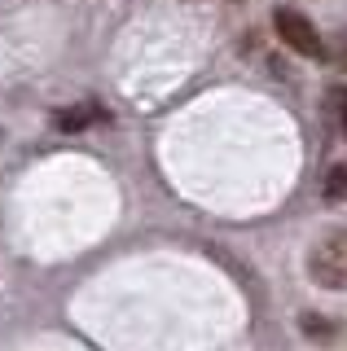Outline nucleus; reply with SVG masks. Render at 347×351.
Wrapping results in <instances>:
<instances>
[{
    "mask_svg": "<svg viewBox=\"0 0 347 351\" xmlns=\"http://www.w3.org/2000/svg\"><path fill=\"white\" fill-rule=\"evenodd\" d=\"M308 277L321 290H347V228H334L308 250Z\"/></svg>",
    "mask_w": 347,
    "mask_h": 351,
    "instance_id": "nucleus-1",
    "label": "nucleus"
},
{
    "mask_svg": "<svg viewBox=\"0 0 347 351\" xmlns=\"http://www.w3.org/2000/svg\"><path fill=\"white\" fill-rule=\"evenodd\" d=\"M273 31L281 36L286 49L299 53V58H325V40L317 36V27H312L299 9H277V14H273Z\"/></svg>",
    "mask_w": 347,
    "mask_h": 351,
    "instance_id": "nucleus-2",
    "label": "nucleus"
},
{
    "mask_svg": "<svg viewBox=\"0 0 347 351\" xmlns=\"http://www.w3.org/2000/svg\"><path fill=\"white\" fill-rule=\"evenodd\" d=\"M101 114H106L101 106H71V110H62V114L53 119V123H58L62 132H80V128L97 123V119H101Z\"/></svg>",
    "mask_w": 347,
    "mask_h": 351,
    "instance_id": "nucleus-3",
    "label": "nucleus"
},
{
    "mask_svg": "<svg viewBox=\"0 0 347 351\" xmlns=\"http://www.w3.org/2000/svg\"><path fill=\"white\" fill-rule=\"evenodd\" d=\"M330 114H334V123H339V132L347 136V88H330Z\"/></svg>",
    "mask_w": 347,
    "mask_h": 351,
    "instance_id": "nucleus-4",
    "label": "nucleus"
},
{
    "mask_svg": "<svg viewBox=\"0 0 347 351\" xmlns=\"http://www.w3.org/2000/svg\"><path fill=\"white\" fill-rule=\"evenodd\" d=\"M325 197H330V202H343V197H347V162L330 171V180H325Z\"/></svg>",
    "mask_w": 347,
    "mask_h": 351,
    "instance_id": "nucleus-5",
    "label": "nucleus"
},
{
    "mask_svg": "<svg viewBox=\"0 0 347 351\" xmlns=\"http://www.w3.org/2000/svg\"><path fill=\"white\" fill-rule=\"evenodd\" d=\"M330 53H334V62H339V71L347 75V31H339V36H334V49H330Z\"/></svg>",
    "mask_w": 347,
    "mask_h": 351,
    "instance_id": "nucleus-6",
    "label": "nucleus"
}]
</instances>
